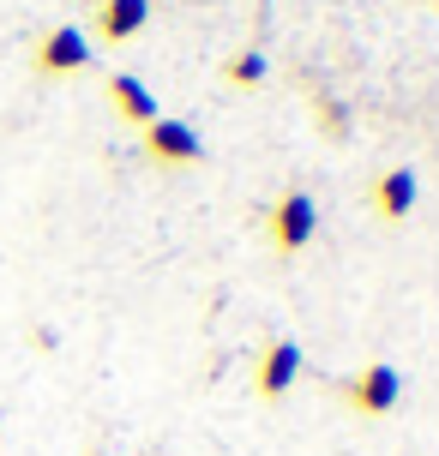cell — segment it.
Segmentation results:
<instances>
[{"label": "cell", "mask_w": 439, "mask_h": 456, "mask_svg": "<svg viewBox=\"0 0 439 456\" xmlns=\"http://www.w3.org/2000/svg\"><path fill=\"white\" fill-rule=\"evenodd\" d=\"M313 228H319V205L307 192H283L277 210H271V240H277V252H301L313 240Z\"/></svg>", "instance_id": "cell-1"}, {"label": "cell", "mask_w": 439, "mask_h": 456, "mask_svg": "<svg viewBox=\"0 0 439 456\" xmlns=\"http://www.w3.org/2000/svg\"><path fill=\"white\" fill-rule=\"evenodd\" d=\"M85 67H91L85 30H72V24L43 30V43H37V72H85Z\"/></svg>", "instance_id": "cell-2"}, {"label": "cell", "mask_w": 439, "mask_h": 456, "mask_svg": "<svg viewBox=\"0 0 439 456\" xmlns=\"http://www.w3.org/2000/svg\"><path fill=\"white\" fill-rule=\"evenodd\" d=\"M145 151H151L157 162H175V168H186V162H199V157H205L199 133H193L186 120H162V114L151 120V126H145Z\"/></svg>", "instance_id": "cell-3"}, {"label": "cell", "mask_w": 439, "mask_h": 456, "mask_svg": "<svg viewBox=\"0 0 439 456\" xmlns=\"http://www.w3.org/2000/svg\"><path fill=\"white\" fill-rule=\"evenodd\" d=\"M349 403L361 414H392L397 409V366H385V361H373L355 385H349Z\"/></svg>", "instance_id": "cell-4"}, {"label": "cell", "mask_w": 439, "mask_h": 456, "mask_svg": "<svg viewBox=\"0 0 439 456\" xmlns=\"http://www.w3.org/2000/svg\"><path fill=\"white\" fill-rule=\"evenodd\" d=\"M295 379H301V348H295V342H271V348H265V361H259V396H265V403H277Z\"/></svg>", "instance_id": "cell-5"}, {"label": "cell", "mask_w": 439, "mask_h": 456, "mask_svg": "<svg viewBox=\"0 0 439 456\" xmlns=\"http://www.w3.org/2000/svg\"><path fill=\"white\" fill-rule=\"evenodd\" d=\"M145 19H151V0H103L96 6V37L103 43H127V37H139Z\"/></svg>", "instance_id": "cell-6"}, {"label": "cell", "mask_w": 439, "mask_h": 456, "mask_svg": "<svg viewBox=\"0 0 439 456\" xmlns=\"http://www.w3.org/2000/svg\"><path fill=\"white\" fill-rule=\"evenodd\" d=\"M373 210H379L385 223H403V216L416 210V175H410V168H385V175L373 181Z\"/></svg>", "instance_id": "cell-7"}, {"label": "cell", "mask_w": 439, "mask_h": 456, "mask_svg": "<svg viewBox=\"0 0 439 456\" xmlns=\"http://www.w3.org/2000/svg\"><path fill=\"white\" fill-rule=\"evenodd\" d=\"M109 96H115V109L127 114V120H139V126L157 120V96H151V85L133 78V72H115V78H109Z\"/></svg>", "instance_id": "cell-8"}, {"label": "cell", "mask_w": 439, "mask_h": 456, "mask_svg": "<svg viewBox=\"0 0 439 456\" xmlns=\"http://www.w3.org/2000/svg\"><path fill=\"white\" fill-rule=\"evenodd\" d=\"M265 78V54H241V61H229V85H259Z\"/></svg>", "instance_id": "cell-9"}, {"label": "cell", "mask_w": 439, "mask_h": 456, "mask_svg": "<svg viewBox=\"0 0 439 456\" xmlns=\"http://www.w3.org/2000/svg\"><path fill=\"white\" fill-rule=\"evenodd\" d=\"M91 456H96V451H91Z\"/></svg>", "instance_id": "cell-10"}]
</instances>
